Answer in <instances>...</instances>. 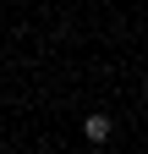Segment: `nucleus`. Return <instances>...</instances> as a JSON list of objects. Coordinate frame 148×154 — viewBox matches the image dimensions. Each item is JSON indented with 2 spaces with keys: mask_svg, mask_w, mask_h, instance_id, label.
<instances>
[{
  "mask_svg": "<svg viewBox=\"0 0 148 154\" xmlns=\"http://www.w3.org/2000/svg\"><path fill=\"white\" fill-rule=\"evenodd\" d=\"M82 138H88V143H104V138H110V116H99V110H93V116L82 121Z\"/></svg>",
  "mask_w": 148,
  "mask_h": 154,
  "instance_id": "obj_1",
  "label": "nucleus"
}]
</instances>
